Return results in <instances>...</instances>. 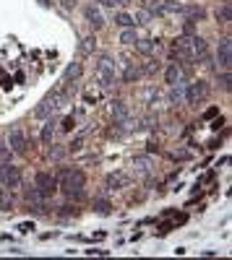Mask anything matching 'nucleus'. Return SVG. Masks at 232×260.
<instances>
[{"label":"nucleus","instance_id":"8","mask_svg":"<svg viewBox=\"0 0 232 260\" xmlns=\"http://www.w3.org/2000/svg\"><path fill=\"white\" fill-rule=\"evenodd\" d=\"M113 120H115V125H120L123 130H128L131 128V112H128V104L125 101H120V99H115L113 101Z\"/></svg>","mask_w":232,"mask_h":260},{"label":"nucleus","instance_id":"18","mask_svg":"<svg viewBox=\"0 0 232 260\" xmlns=\"http://www.w3.org/2000/svg\"><path fill=\"white\" fill-rule=\"evenodd\" d=\"M183 16L188 18V21H201L203 16H206V11H203V8H198V5H185V11H183Z\"/></svg>","mask_w":232,"mask_h":260},{"label":"nucleus","instance_id":"29","mask_svg":"<svg viewBox=\"0 0 232 260\" xmlns=\"http://www.w3.org/2000/svg\"><path fill=\"white\" fill-rule=\"evenodd\" d=\"M141 123H144L141 128H146V130H152V128H156V117H154V115H149V117H144V120H141Z\"/></svg>","mask_w":232,"mask_h":260},{"label":"nucleus","instance_id":"12","mask_svg":"<svg viewBox=\"0 0 232 260\" xmlns=\"http://www.w3.org/2000/svg\"><path fill=\"white\" fill-rule=\"evenodd\" d=\"M83 16H86V21H89V26L94 32L105 26V16H102V11H99V8H94V5H89L86 11H83Z\"/></svg>","mask_w":232,"mask_h":260},{"label":"nucleus","instance_id":"14","mask_svg":"<svg viewBox=\"0 0 232 260\" xmlns=\"http://www.w3.org/2000/svg\"><path fill=\"white\" fill-rule=\"evenodd\" d=\"M133 169H136V174H141V177H149V174H152V159H149V156H136V159H133Z\"/></svg>","mask_w":232,"mask_h":260},{"label":"nucleus","instance_id":"21","mask_svg":"<svg viewBox=\"0 0 232 260\" xmlns=\"http://www.w3.org/2000/svg\"><path fill=\"white\" fill-rule=\"evenodd\" d=\"M170 99L175 101V104H180V101L185 99V89L180 86V83H172L170 86Z\"/></svg>","mask_w":232,"mask_h":260},{"label":"nucleus","instance_id":"20","mask_svg":"<svg viewBox=\"0 0 232 260\" xmlns=\"http://www.w3.org/2000/svg\"><path fill=\"white\" fill-rule=\"evenodd\" d=\"M94 211L99 213V216H110V213H113V206H110V200L97 198V200H94Z\"/></svg>","mask_w":232,"mask_h":260},{"label":"nucleus","instance_id":"19","mask_svg":"<svg viewBox=\"0 0 232 260\" xmlns=\"http://www.w3.org/2000/svg\"><path fill=\"white\" fill-rule=\"evenodd\" d=\"M138 78H141V68H136V65L128 63L125 70H123V81H125V83H133V81H138Z\"/></svg>","mask_w":232,"mask_h":260},{"label":"nucleus","instance_id":"32","mask_svg":"<svg viewBox=\"0 0 232 260\" xmlns=\"http://www.w3.org/2000/svg\"><path fill=\"white\" fill-rule=\"evenodd\" d=\"M63 148H50V159H63Z\"/></svg>","mask_w":232,"mask_h":260},{"label":"nucleus","instance_id":"17","mask_svg":"<svg viewBox=\"0 0 232 260\" xmlns=\"http://www.w3.org/2000/svg\"><path fill=\"white\" fill-rule=\"evenodd\" d=\"M0 211H13V198H11V190L0 185Z\"/></svg>","mask_w":232,"mask_h":260},{"label":"nucleus","instance_id":"16","mask_svg":"<svg viewBox=\"0 0 232 260\" xmlns=\"http://www.w3.org/2000/svg\"><path fill=\"white\" fill-rule=\"evenodd\" d=\"M81 73H83V65H81V63H71L68 68H66V73H63L60 81H78Z\"/></svg>","mask_w":232,"mask_h":260},{"label":"nucleus","instance_id":"26","mask_svg":"<svg viewBox=\"0 0 232 260\" xmlns=\"http://www.w3.org/2000/svg\"><path fill=\"white\" fill-rule=\"evenodd\" d=\"M94 44H97L94 36H86V39H83V44H81V55H91V52H94Z\"/></svg>","mask_w":232,"mask_h":260},{"label":"nucleus","instance_id":"30","mask_svg":"<svg viewBox=\"0 0 232 260\" xmlns=\"http://www.w3.org/2000/svg\"><path fill=\"white\" fill-rule=\"evenodd\" d=\"M8 159H11V148L0 143V162H8Z\"/></svg>","mask_w":232,"mask_h":260},{"label":"nucleus","instance_id":"22","mask_svg":"<svg viewBox=\"0 0 232 260\" xmlns=\"http://www.w3.org/2000/svg\"><path fill=\"white\" fill-rule=\"evenodd\" d=\"M136 47H138V52L152 55V52L156 50V42H152V39H136Z\"/></svg>","mask_w":232,"mask_h":260},{"label":"nucleus","instance_id":"15","mask_svg":"<svg viewBox=\"0 0 232 260\" xmlns=\"http://www.w3.org/2000/svg\"><path fill=\"white\" fill-rule=\"evenodd\" d=\"M164 78L167 83H180L183 81V68H180V63H172V65H167V70H164Z\"/></svg>","mask_w":232,"mask_h":260},{"label":"nucleus","instance_id":"24","mask_svg":"<svg viewBox=\"0 0 232 260\" xmlns=\"http://www.w3.org/2000/svg\"><path fill=\"white\" fill-rule=\"evenodd\" d=\"M115 24H117V26H123V29H131L136 21H133V16H131V13H117V16H115Z\"/></svg>","mask_w":232,"mask_h":260},{"label":"nucleus","instance_id":"34","mask_svg":"<svg viewBox=\"0 0 232 260\" xmlns=\"http://www.w3.org/2000/svg\"><path fill=\"white\" fill-rule=\"evenodd\" d=\"M219 83H222V89H225V91H230V73H225V76L219 78Z\"/></svg>","mask_w":232,"mask_h":260},{"label":"nucleus","instance_id":"27","mask_svg":"<svg viewBox=\"0 0 232 260\" xmlns=\"http://www.w3.org/2000/svg\"><path fill=\"white\" fill-rule=\"evenodd\" d=\"M136 39H138V36H136L133 29H125L123 34H120V42H123V44H136Z\"/></svg>","mask_w":232,"mask_h":260},{"label":"nucleus","instance_id":"23","mask_svg":"<svg viewBox=\"0 0 232 260\" xmlns=\"http://www.w3.org/2000/svg\"><path fill=\"white\" fill-rule=\"evenodd\" d=\"M52 135H55V120H50V123L42 128V143L50 146V143H52Z\"/></svg>","mask_w":232,"mask_h":260},{"label":"nucleus","instance_id":"38","mask_svg":"<svg viewBox=\"0 0 232 260\" xmlns=\"http://www.w3.org/2000/svg\"><path fill=\"white\" fill-rule=\"evenodd\" d=\"M115 3H117V5H128L131 0H115Z\"/></svg>","mask_w":232,"mask_h":260},{"label":"nucleus","instance_id":"11","mask_svg":"<svg viewBox=\"0 0 232 260\" xmlns=\"http://www.w3.org/2000/svg\"><path fill=\"white\" fill-rule=\"evenodd\" d=\"M191 50H193V58L196 60L209 58V44H206V39H201V36H191Z\"/></svg>","mask_w":232,"mask_h":260},{"label":"nucleus","instance_id":"10","mask_svg":"<svg viewBox=\"0 0 232 260\" xmlns=\"http://www.w3.org/2000/svg\"><path fill=\"white\" fill-rule=\"evenodd\" d=\"M8 146H11V151L16 154H26V135L24 130H11V135H8Z\"/></svg>","mask_w":232,"mask_h":260},{"label":"nucleus","instance_id":"33","mask_svg":"<svg viewBox=\"0 0 232 260\" xmlns=\"http://www.w3.org/2000/svg\"><path fill=\"white\" fill-rule=\"evenodd\" d=\"M73 125H76V120H73V117H66V120H63V130H73Z\"/></svg>","mask_w":232,"mask_h":260},{"label":"nucleus","instance_id":"31","mask_svg":"<svg viewBox=\"0 0 232 260\" xmlns=\"http://www.w3.org/2000/svg\"><path fill=\"white\" fill-rule=\"evenodd\" d=\"M81 146H83V138H73V141L68 143V151H78Z\"/></svg>","mask_w":232,"mask_h":260},{"label":"nucleus","instance_id":"4","mask_svg":"<svg viewBox=\"0 0 232 260\" xmlns=\"http://www.w3.org/2000/svg\"><path fill=\"white\" fill-rule=\"evenodd\" d=\"M0 185L8 190H13L21 185V169L13 164H8V162H0Z\"/></svg>","mask_w":232,"mask_h":260},{"label":"nucleus","instance_id":"3","mask_svg":"<svg viewBox=\"0 0 232 260\" xmlns=\"http://www.w3.org/2000/svg\"><path fill=\"white\" fill-rule=\"evenodd\" d=\"M94 76H97V81L102 83V89H110V86L117 81V65H115V60L110 58V55H102V58L97 60Z\"/></svg>","mask_w":232,"mask_h":260},{"label":"nucleus","instance_id":"5","mask_svg":"<svg viewBox=\"0 0 232 260\" xmlns=\"http://www.w3.org/2000/svg\"><path fill=\"white\" fill-rule=\"evenodd\" d=\"M170 55L178 63H193L196 58H193V50H191V39L188 36H180V39H175L170 44Z\"/></svg>","mask_w":232,"mask_h":260},{"label":"nucleus","instance_id":"13","mask_svg":"<svg viewBox=\"0 0 232 260\" xmlns=\"http://www.w3.org/2000/svg\"><path fill=\"white\" fill-rule=\"evenodd\" d=\"M105 182H107L110 190H123V188H128L131 177H128V174H123V172H113V174H107Z\"/></svg>","mask_w":232,"mask_h":260},{"label":"nucleus","instance_id":"25","mask_svg":"<svg viewBox=\"0 0 232 260\" xmlns=\"http://www.w3.org/2000/svg\"><path fill=\"white\" fill-rule=\"evenodd\" d=\"M217 18L222 24H230V18H232V13H230V3H225L222 8H217Z\"/></svg>","mask_w":232,"mask_h":260},{"label":"nucleus","instance_id":"1","mask_svg":"<svg viewBox=\"0 0 232 260\" xmlns=\"http://www.w3.org/2000/svg\"><path fill=\"white\" fill-rule=\"evenodd\" d=\"M83 188H86V177H83L81 169H63L58 177V190H63L68 198H81Z\"/></svg>","mask_w":232,"mask_h":260},{"label":"nucleus","instance_id":"39","mask_svg":"<svg viewBox=\"0 0 232 260\" xmlns=\"http://www.w3.org/2000/svg\"><path fill=\"white\" fill-rule=\"evenodd\" d=\"M102 3H105V5H115V0H102Z\"/></svg>","mask_w":232,"mask_h":260},{"label":"nucleus","instance_id":"7","mask_svg":"<svg viewBox=\"0 0 232 260\" xmlns=\"http://www.w3.org/2000/svg\"><path fill=\"white\" fill-rule=\"evenodd\" d=\"M34 188L39 190L44 198H50V195L58 193V177H55L52 172H39V174H37V180H34Z\"/></svg>","mask_w":232,"mask_h":260},{"label":"nucleus","instance_id":"36","mask_svg":"<svg viewBox=\"0 0 232 260\" xmlns=\"http://www.w3.org/2000/svg\"><path fill=\"white\" fill-rule=\"evenodd\" d=\"M159 70V63H152V65H146V73H156Z\"/></svg>","mask_w":232,"mask_h":260},{"label":"nucleus","instance_id":"28","mask_svg":"<svg viewBox=\"0 0 232 260\" xmlns=\"http://www.w3.org/2000/svg\"><path fill=\"white\" fill-rule=\"evenodd\" d=\"M149 18H152V13H149V11H138L133 21H136V24H149Z\"/></svg>","mask_w":232,"mask_h":260},{"label":"nucleus","instance_id":"6","mask_svg":"<svg viewBox=\"0 0 232 260\" xmlns=\"http://www.w3.org/2000/svg\"><path fill=\"white\" fill-rule=\"evenodd\" d=\"M206 97H209V83L201 81V78L188 83V89H185V101H188V104H201Z\"/></svg>","mask_w":232,"mask_h":260},{"label":"nucleus","instance_id":"37","mask_svg":"<svg viewBox=\"0 0 232 260\" xmlns=\"http://www.w3.org/2000/svg\"><path fill=\"white\" fill-rule=\"evenodd\" d=\"M60 3H63V8H68V11H71V8L76 5V0H60Z\"/></svg>","mask_w":232,"mask_h":260},{"label":"nucleus","instance_id":"2","mask_svg":"<svg viewBox=\"0 0 232 260\" xmlns=\"http://www.w3.org/2000/svg\"><path fill=\"white\" fill-rule=\"evenodd\" d=\"M66 104H68V97L63 94V89L58 86L52 94H47V97L39 101V107L34 109V117H37V120H44V117H50L52 112H58V109L66 107Z\"/></svg>","mask_w":232,"mask_h":260},{"label":"nucleus","instance_id":"35","mask_svg":"<svg viewBox=\"0 0 232 260\" xmlns=\"http://www.w3.org/2000/svg\"><path fill=\"white\" fill-rule=\"evenodd\" d=\"M18 229H21L24 234H26V231H32V229H34V224H29V221H24V224H18Z\"/></svg>","mask_w":232,"mask_h":260},{"label":"nucleus","instance_id":"9","mask_svg":"<svg viewBox=\"0 0 232 260\" xmlns=\"http://www.w3.org/2000/svg\"><path fill=\"white\" fill-rule=\"evenodd\" d=\"M217 60H219V65H222L225 70H230V65H232V42H230V39H222V42H219Z\"/></svg>","mask_w":232,"mask_h":260}]
</instances>
